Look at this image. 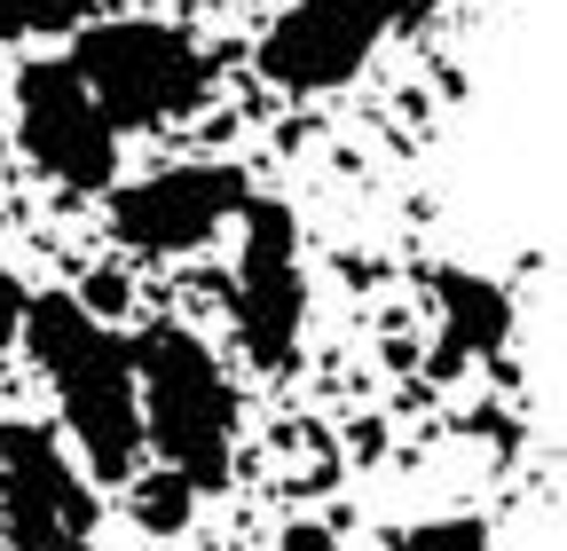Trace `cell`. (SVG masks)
Segmentation results:
<instances>
[{"label": "cell", "mask_w": 567, "mask_h": 551, "mask_svg": "<svg viewBox=\"0 0 567 551\" xmlns=\"http://www.w3.org/2000/svg\"><path fill=\"white\" fill-rule=\"evenodd\" d=\"M24 347L48 371L63 426L80 441L95 480H134L142 472V409H134V363L126 339L111 323H95L71 292H40L24 308Z\"/></svg>", "instance_id": "6da1fadb"}, {"label": "cell", "mask_w": 567, "mask_h": 551, "mask_svg": "<svg viewBox=\"0 0 567 551\" xmlns=\"http://www.w3.org/2000/svg\"><path fill=\"white\" fill-rule=\"evenodd\" d=\"M134 363V409H142V449H158L166 472H182L189 489H221L237 465V394L213 363V347L182 323H151L126 339Z\"/></svg>", "instance_id": "7a4b0ae2"}, {"label": "cell", "mask_w": 567, "mask_h": 551, "mask_svg": "<svg viewBox=\"0 0 567 551\" xmlns=\"http://www.w3.org/2000/svg\"><path fill=\"white\" fill-rule=\"evenodd\" d=\"M71 80L87 87V103L118 126H166V118H189L213 87L205 55L174 32V24H142V17H103L71 40Z\"/></svg>", "instance_id": "3957f363"}, {"label": "cell", "mask_w": 567, "mask_h": 551, "mask_svg": "<svg viewBox=\"0 0 567 551\" xmlns=\"http://www.w3.org/2000/svg\"><path fill=\"white\" fill-rule=\"evenodd\" d=\"M95 480L63 457V441L32 418L0 426V543L9 551H87L95 543Z\"/></svg>", "instance_id": "277c9868"}, {"label": "cell", "mask_w": 567, "mask_h": 551, "mask_svg": "<svg viewBox=\"0 0 567 551\" xmlns=\"http://www.w3.org/2000/svg\"><path fill=\"white\" fill-rule=\"evenodd\" d=\"M410 17V0H292L260 32V80L284 95H331L363 72V55Z\"/></svg>", "instance_id": "5b68a950"}, {"label": "cell", "mask_w": 567, "mask_h": 551, "mask_svg": "<svg viewBox=\"0 0 567 551\" xmlns=\"http://www.w3.org/2000/svg\"><path fill=\"white\" fill-rule=\"evenodd\" d=\"M245 245H237V284H229V315L237 339L260 371H292L300 355V315H308V284H300V229L276 197H245Z\"/></svg>", "instance_id": "8992f818"}, {"label": "cell", "mask_w": 567, "mask_h": 551, "mask_svg": "<svg viewBox=\"0 0 567 551\" xmlns=\"http://www.w3.org/2000/svg\"><path fill=\"white\" fill-rule=\"evenodd\" d=\"M17 143L71 197H95L118 174V134L87 103V87L71 80V63H24L17 72Z\"/></svg>", "instance_id": "52a82bcc"}, {"label": "cell", "mask_w": 567, "mask_h": 551, "mask_svg": "<svg viewBox=\"0 0 567 551\" xmlns=\"http://www.w3.org/2000/svg\"><path fill=\"white\" fill-rule=\"evenodd\" d=\"M245 197L252 189H245L237 166H166V174L111 197V237L126 252L174 260V252H197L205 237H221L245 214Z\"/></svg>", "instance_id": "ba28073f"}, {"label": "cell", "mask_w": 567, "mask_h": 551, "mask_svg": "<svg viewBox=\"0 0 567 551\" xmlns=\"http://www.w3.org/2000/svg\"><path fill=\"white\" fill-rule=\"evenodd\" d=\"M425 292L442 308V339H434V378H457L473 355H505L513 347V292L488 284L473 268H425Z\"/></svg>", "instance_id": "9c48e42d"}, {"label": "cell", "mask_w": 567, "mask_h": 551, "mask_svg": "<svg viewBox=\"0 0 567 551\" xmlns=\"http://www.w3.org/2000/svg\"><path fill=\"white\" fill-rule=\"evenodd\" d=\"M189 512H197V489L182 472H134V528H151V536H182L189 528Z\"/></svg>", "instance_id": "30bf717a"}, {"label": "cell", "mask_w": 567, "mask_h": 551, "mask_svg": "<svg viewBox=\"0 0 567 551\" xmlns=\"http://www.w3.org/2000/svg\"><path fill=\"white\" fill-rule=\"evenodd\" d=\"M386 551H488V528L473 512H457V520H410V528L386 536Z\"/></svg>", "instance_id": "8fae6325"}, {"label": "cell", "mask_w": 567, "mask_h": 551, "mask_svg": "<svg viewBox=\"0 0 567 551\" xmlns=\"http://www.w3.org/2000/svg\"><path fill=\"white\" fill-rule=\"evenodd\" d=\"M80 17H95V0H0V40H24V32H71Z\"/></svg>", "instance_id": "7c38bea8"}, {"label": "cell", "mask_w": 567, "mask_h": 551, "mask_svg": "<svg viewBox=\"0 0 567 551\" xmlns=\"http://www.w3.org/2000/svg\"><path fill=\"white\" fill-rule=\"evenodd\" d=\"M71 300H80L95 323H111V315H126V276H118V268H95L87 292H71Z\"/></svg>", "instance_id": "4fadbf2b"}, {"label": "cell", "mask_w": 567, "mask_h": 551, "mask_svg": "<svg viewBox=\"0 0 567 551\" xmlns=\"http://www.w3.org/2000/svg\"><path fill=\"white\" fill-rule=\"evenodd\" d=\"M24 308H32V292L17 284L9 268H0V363H9V347L24 339Z\"/></svg>", "instance_id": "5bb4252c"}, {"label": "cell", "mask_w": 567, "mask_h": 551, "mask_svg": "<svg viewBox=\"0 0 567 551\" xmlns=\"http://www.w3.org/2000/svg\"><path fill=\"white\" fill-rule=\"evenodd\" d=\"M276 551H339V536H331L323 520H292V528L276 536Z\"/></svg>", "instance_id": "9a60e30c"}]
</instances>
